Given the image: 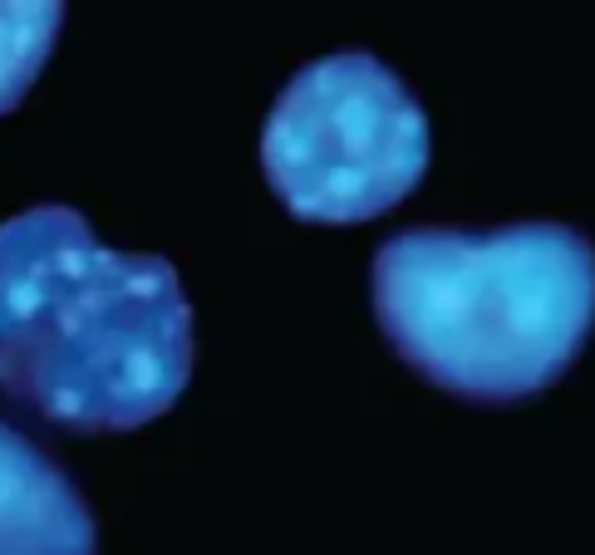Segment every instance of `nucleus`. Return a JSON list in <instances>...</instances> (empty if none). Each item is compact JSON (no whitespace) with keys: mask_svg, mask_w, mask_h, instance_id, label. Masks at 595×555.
I'll return each instance as SVG.
<instances>
[{"mask_svg":"<svg viewBox=\"0 0 595 555\" xmlns=\"http://www.w3.org/2000/svg\"><path fill=\"white\" fill-rule=\"evenodd\" d=\"M192 379V305L168 256L114 251L74 207L0 222V389L69 433L153 423Z\"/></svg>","mask_w":595,"mask_h":555,"instance_id":"1","label":"nucleus"},{"mask_svg":"<svg viewBox=\"0 0 595 555\" xmlns=\"http://www.w3.org/2000/svg\"><path fill=\"white\" fill-rule=\"evenodd\" d=\"M374 320L433 389L512 403L551 389L595 330V246L561 222L414 226L374 251Z\"/></svg>","mask_w":595,"mask_h":555,"instance_id":"2","label":"nucleus"},{"mask_svg":"<svg viewBox=\"0 0 595 555\" xmlns=\"http://www.w3.org/2000/svg\"><path fill=\"white\" fill-rule=\"evenodd\" d=\"M261 167L300 222H369L423 182L428 113L384 59L320 55L276 94L261 128Z\"/></svg>","mask_w":595,"mask_h":555,"instance_id":"3","label":"nucleus"},{"mask_svg":"<svg viewBox=\"0 0 595 555\" xmlns=\"http://www.w3.org/2000/svg\"><path fill=\"white\" fill-rule=\"evenodd\" d=\"M0 555H99L74 482L10 423H0Z\"/></svg>","mask_w":595,"mask_h":555,"instance_id":"4","label":"nucleus"},{"mask_svg":"<svg viewBox=\"0 0 595 555\" xmlns=\"http://www.w3.org/2000/svg\"><path fill=\"white\" fill-rule=\"evenodd\" d=\"M64 0H0V113H10L55 55Z\"/></svg>","mask_w":595,"mask_h":555,"instance_id":"5","label":"nucleus"}]
</instances>
